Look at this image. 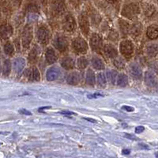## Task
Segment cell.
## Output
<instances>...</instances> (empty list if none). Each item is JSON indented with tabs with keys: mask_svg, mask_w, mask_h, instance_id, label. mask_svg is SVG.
Wrapping results in <instances>:
<instances>
[{
	"mask_svg": "<svg viewBox=\"0 0 158 158\" xmlns=\"http://www.w3.org/2000/svg\"><path fill=\"white\" fill-rule=\"evenodd\" d=\"M73 48L77 53H85L88 49V45L85 40L82 38H76L73 41Z\"/></svg>",
	"mask_w": 158,
	"mask_h": 158,
	"instance_id": "6da1fadb",
	"label": "cell"
},
{
	"mask_svg": "<svg viewBox=\"0 0 158 158\" xmlns=\"http://www.w3.org/2000/svg\"><path fill=\"white\" fill-rule=\"evenodd\" d=\"M139 12L138 6L136 4H129L124 6L122 11V15L127 18H133L136 16Z\"/></svg>",
	"mask_w": 158,
	"mask_h": 158,
	"instance_id": "7a4b0ae2",
	"label": "cell"
},
{
	"mask_svg": "<svg viewBox=\"0 0 158 158\" xmlns=\"http://www.w3.org/2000/svg\"><path fill=\"white\" fill-rule=\"evenodd\" d=\"M78 22H79V26L81 29V32L85 36L89 35V18L87 15L82 13L78 18Z\"/></svg>",
	"mask_w": 158,
	"mask_h": 158,
	"instance_id": "3957f363",
	"label": "cell"
},
{
	"mask_svg": "<svg viewBox=\"0 0 158 158\" xmlns=\"http://www.w3.org/2000/svg\"><path fill=\"white\" fill-rule=\"evenodd\" d=\"M22 45L24 48H28L32 39V28L30 25H26L22 32Z\"/></svg>",
	"mask_w": 158,
	"mask_h": 158,
	"instance_id": "277c9868",
	"label": "cell"
},
{
	"mask_svg": "<svg viewBox=\"0 0 158 158\" xmlns=\"http://www.w3.org/2000/svg\"><path fill=\"white\" fill-rule=\"evenodd\" d=\"M36 36H37L38 41L42 44H45L49 40V31L46 27L41 26L38 29Z\"/></svg>",
	"mask_w": 158,
	"mask_h": 158,
	"instance_id": "5b68a950",
	"label": "cell"
},
{
	"mask_svg": "<svg viewBox=\"0 0 158 158\" xmlns=\"http://www.w3.org/2000/svg\"><path fill=\"white\" fill-rule=\"evenodd\" d=\"M55 47L60 52H63L68 47V41L67 38L63 36H57L54 40Z\"/></svg>",
	"mask_w": 158,
	"mask_h": 158,
	"instance_id": "8992f818",
	"label": "cell"
},
{
	"mask_svg": "<svg viewBox=\"0 0 158 158\" xmlns=\"http://www.w3.org/2000/svg\"><path fill=\"white\" fill-rule=\"evenodd\" d=\"M120 52L124 56L130 57L133 53V44L130 40H123L120 43Z\"/></svg>",
	"mask_w": 158,
	"mask_h": 158,
	"instance_id": "52a82bcc",
	"label": "cell"
},
{
	"mask_svg": "<svg viewBox=\"0 0 158 158\" xmlns=\"http://www.w3.org/2000/svg\"><path fill=\"white\" fill-rule=\"evenodd\" d=\"M13 28L10 24L3 23L0 25V38L6 40L12 35Z\"/></svg>",
	"mask_w": 158,
	"mask_h": 158,
	"instance_id": "ba28073f",
	"label": "cell"
},
{
	"mask_svg": "<svg viewBox=\"0 0 158 158\" xmlns=\"http://www.w3.org/2000/svg\"><path fill=\"white\" fill-rule=\"evenodd\" d=\"M63 26L67 32H73L76 29V22L74 17L71 15H67L63 21Z\"/></svg>",
	"mask_w": 158,
	"mask_h": 158,
	"instance_id": "9c48e42d",
	"label": "cell"
},
{
	"mask_svg": "<svg viewBox=\"0 0 158 158\" xmlns=\"http://www.w3.org/2000/svg\"><path fill=\"white\" fill-rule=\"evenodd\" d=\"M66 9L64 0H56L52 5V11L56 15H60Z\"/></svg>",
	"mask_w": 158,
	"mask_h": 158,
	"instance_id": "30bf717a",
	"label": "cell"
},
{
	"mask_svg": "<svg viewBox=\"0 0 158 158\" xmlns=\"http://www.w3.org/2000/svg\"><path fill=\"white\" fill-rule=\"evenodd\" d=\"M90 45L94 51H100L102 48V39L98 34H94L90 39Z\"/></svg>",
	"mask_w": 158,
	"mask_h": 158,
	"instance_id": "8fae6325",
	"label": "cell"
},
{
	"mask_svg": "<svg viewBox=\"0 0 158 158\" xmlns=\"http://www.w3.org/2000/svg\"><path fill=\"white\" fill-rule=\"evenodd\" d=\"M130 74L134 78L139 79L142 77V70L138 65L132 63L130 67Z\"/></svg>",
	"mask_w": 158,
	"mask_h": 158,
	"instance_id": "7c38bea8",
	"label": "cell"
},
{
	"mask_svg": "<svg viewBox=\"0 0 158 158\" xmlns=\"http://www.w3.org/2000/svg\"><path fill=\"white\" fill-rule=\"evenodd\" d=\"M60 75V70L57 67H52L47 72V79L48 81H55Z\"/></svg>",
	"mask_w": 158,
	"mask_h": 158,
	"instance_id": "4fadbf2b",
	"label": "cell"
},
{
	"mask_svg": "<svg viewBox=\"0 0 158 158\" xmlns=\"http://www.w3.org/2000/svg\"><path fill=\"white\" fill-rule=\"evenodd\" d=\"M104 52L108 58H115L117 56V51L111 44H106L104 47Z\"/></svg>",
	"mask_w": 158,
	"mask_h": 158,
	"instance_id": "5bb4252c",
	"label": "cell"
},
{
	"mask_svg": "<svg viewBox=\"0 0 158 158\" xmlns=\"http://www.w3.org/2000/svg\"><path fill=\"white\" fill-rule=\"evenodd\" d=\"M25 61L23 58H17L16 59H15L14 63H13V66H14V69H15V72L17 73H21L23 70L24 67H25Z\"/></svg>",
	"mask_w": 158,
	"mask_h": 158,
	"instance_id": "9a60e30c",
	"label": "cell"
},
{
	"mask_svg": "<svg viewBox=\"0 0 158 158\" xmlns=\"http://www.w3.org/2000/svg\"><path fill=\"white\" fill-rule=\"evenodd\" d=\"M62 67L63 68L67 69V70H71L74 67V61L73 58L70 57V56H67L63 59L61 62Z\"/></svg>",
	"mask_w": 158,
	"mask_h": 158,
	"instance_id": "2e32d148",
	"label": "cell"
},
{
	"mask_svg": "<svg viewBox=\"0 0 158 158\" xmlns=\"http://www.w3.org/2000/svg\"><path fill=\"white\" fill-rule=\"evenodd\" d=\"M45 57H46V61L50 64L54 63L57 59V56H56V52L52 48H48L46 51V54H45Z\"/></svg>",
	"mask_w": 158,
	"mask_h": 158,
	"instance_id": "e0dca14e",
	"label": "cell"
},
{
	"mask_svg": "<svg viewBox=\"0 0 158 158\" xmlns=\"http://www.w3.org/2000/svg\"><path fill=\"white\" fill-rule=\"evenodd\" d=\"M80 79H81V77L77 72H72L67 76V81L70 85H77L80 81Z\"/></svg>",
	"mask_w": 158,
	"mask_h": 158,
	"instance_id": "ac0fdd59",
	"label": "cell"
},
{
	"mask_svg": "<svg viewBox=\"0 0 158 158\" xmlns=\"http://www.w3.org/2000/svg\"><path fill=\"white\" fill-rule=\"evenodd\" d=\"M145 81H146V85L149 87L155 86L156 84V80L154 74L149 71L146 72V74H145Z\"/></svg>",
	"mask_w": 158,
	"mask_h": 158,
	"instance_id": "d6986e66",
	"label": "cell"
},
{
	"mask_svg": "<svg viewBox=\"0 0 158 158\" xmlns=\"http://www.w3.org/2000/svg\"><path fill=\"white\" fill-rule=\"evenodd\" d=\"M147 36L151 40L156 39L158 37V25H150L147 29Z\"/></svg>",
	"mask_w": 158,
	"mask_h": 158,
	"instance_id": "ffe728a7",
	"label": "cell"
},
{
	"mask_svg": "<svg viewBox=\"0 0 158 158\" xmlns=\"http://www.w3.org/2000/svg\"><path fill=\"white\" fill-rule=\"evenodd\" d=\"M28 76H29V79L34 80V81H39L40 78V74L39 70L36 67H33L31 70H29V71H28Z\"/></svg>",
	"mask_w": 158,
	"mask_h": 158,
	"instance_id": "44dd1931",
	"label": "cell"
},
{
	"mask_svg": "<svg viewBox=\"0 0 158 158\" xmlns=\"http://www.w3.org/2000/svg\"><path fill=\"white\" fill-rule=\"evenodd\" d=\"M146 53L150 57H154L158 53V46L156 44H149L146 48Z\"/></svg>",
	"mask_w": 158,
	"mask_h": 158,
	"instance_id": "7402d4cb",
	"label": "cell"
},
{
	"mask_svg": "<svg viewBox=\"0 0 158 158\" xmlns=\"http://www.w3.org/2000/svg\"><path fill=\"white\" fill-rule=\"evenodd\" d=\"M86 83L90 85H94L96 83V77L94 72L89 69L86 73Z\"/></svg>",
	"mask_w": 158,
	"mask_h": 158,
	"instance_id": "603a6c76",
	"label": "cell"
},
{
	"mask_svg": "<svg viewBox=\"0 0 158 158\" xmlns=\"http://www.w3.org/2000/svg\"><path fill=\"white\" fill-rule=\"evenodd\" d=\"M92 65L93 67L96 69V70H104V64L103 61L99 58H94L92 59Z\"/></svg>",
	"mask_w": 158,
	"mask_h": 158,
	"instance_id": "cb8c5ba5",
	"label": "cell"
},
{
	"mask_svg": "<svg viewBox=\"0 0 158 158\" xmlns=\"http://www.w3.org/2000/svg\"><path fill=\"white\" fill-rule=\"evenodd\" d=\"M142 32V25L140 23H136L131 27V33L132 36H137L138 35L141 34Z\"/></svg>",
	"mask_w": 158,
	"mask_h": 158,
	"instance_id": "d4e9b609",
	"label": "cell"
},
{
	"mask_svg": "<svg viewBox=\"0 0 158 158\" xmlns=\"http://www.w3.org/2000/svg\"><path fill=\"white\" fill-rule=\"evenodd\" d=\"M128 84V77L126 74H121L118 75L117 80V85L119 86H126Z\"/></svg>",
	"mask_w": 158,
	"mask_h": 158,
	"instance_id": "484cf974",
	"label": "cell"
},
{
	"mask_svg": "<svg viewBox=\"0 0 158 158\" xmlns=\"http://www.w3.org/2000/svg\"><path fill=\"white\" fill-rule=\"evenodd\" d=\"M156 12V9L153 5H147L144 8V13L146 17H152Z\"/></svg>",
	"mask_w": 158,
	"mask_h": 158,
	"instance_id": "4316f807",
	"label": "cell"
},
{
	"mask_svg": "<svg viewBox=\"0 0 158 158\" xmlns=\"http://www.w3.org/2000/svg\"><path fill=\"white\" fill-rule=\"evenodd\" d=\"M11 70V63L10 60H5L3 64V69H2V72H3L4 76H8L10 73Z\"/></svg>",
	"mask_w": 158,
	"mask_h": 158,
	"instance_id": "83f0119b",
	"label": "cell"
},
{
	"mask_svg": "<svg viewBox=\"0 0 158 158\" xmlns=\"http://www.w3.org/2000/svg\"><path fill=\"white\" fill-rule=\"evenodd\" d=\"M14 51H15V48H14V46L10 42H7L5 46H4V52H5L6 54L11 56L14 53Z\"/></svg>",
	"mask_w": 158,
	"mask_h": 158,
	"instance_id": "f1b7e54d",
	"label": "cell"
},
{
	"mask_svg": "<svg viewBox=\"0 0 158 158\" xmlns=\"http://www.w3.org/2000/svg\"><path fill=\"white\" fill-rule=\"evenodd\" d=\"M97 83L100 86H105L106 85V77L103 73L97 74Z\"/></svg>",
	"mask_w": 158,
	"mask_h": 158,
	"instance_id": "f546056e",
	"label": "cell"
},
{
	"mask_svg": "<svg viewBox=\"0 0 158 158\" xmlns=\"http://www.w3.org/2000/svg\"><path fill=\"white\" fill-rule=\"evenodd\" d=\"M87 65H88V60L86 59V58L80 57L77 59V66H78L79 68H85L87 67Z\"/></svg>",
	"mask_w": 158,
	"mask_h": 158,
	"instance_id": "4dcf8cb0",
	"label": "cell"
},
{
	"mask_svg": "<svg viewBox=\"0 0 158 158\" xmlns=\"http://www.w3.org/2000/svg\"><path fill=\"white\" fill-rule=\"evenodd\" d=\"M114 65L118 68H123L125 66V62L123 61V59L122 58H116L113 61Z\"/></svg>",
	"mask_w": 158,
	"mask_h": 158,
	"instance_id": "1f68e13d",
	"label": "cell"
},
{
	"mask_svg": "<svg viewBox=\"0 0 158 158\" xmlns=\"http://www.w3.org/2000/svg\"><path fill=\"white\" fill-rule=\"evenodd\" d=\"M37 57V50H36V48H33L31 50L30 53H29V61H35Z\"/></svg>",
	"mask_w": 158,
	"mask_h": 158,
	"instance_id": "d6a6232c",
	"label": "cell"
},
{
	"mask_svg": "<svg viewBox=\"0 0 158 158\" xmlns=\"http://www.w3.org/2000/svg\"><path fill=\"white\" fill-rule=\"evenodd\" d=\"M108 75H109V77H108L110 78L111 81L114 84V83H115V78H116V76H117L116 71H115V70H111L110 72H108Z\"/></svg>",
	"mask_w": 158,
	"mask_h": 158,
	"instance_id": "836d02e7",
	"label": "cell"
},
{
	"mask_svg": "<svg viewBox=\"0 0 158 158\" xmlns=\"http://www.w3.org/2000/svg\"><path fill=\"white\" fill-rule=\"evenodd\" d=\"M120 28H121V30L125 32V33L127 32L128 30V26H129V24L127 23L126 22H124V21H120Z\"/></svg>",
	"mask_w": 158,
	"mask_h": 158,
	"instance_id": "e575fe53",
	"label": "cell"
},
{
	"mask_svg": "<svg viewBox=\"0 0 158 158\" xmlns=\"http://www.w3.org/2000/svg\"><path fill=\"white\" fill-rule=\"evenodd\" d=\"M144 130H145L144 127L138 126V127H137L136 128H135V133H136V134H140V133H142V131H144Z\"/></svg>",
	"mask_w": 158,
	"mask_h": 158,
	"instance_id": "d590c367",
	"label": "cell"
},
{
	"mask_svg": "<svg viewBox=\"0 0 158 158\" xmlns=\"http://www.w3.org/2000/svg\"><path fill=\"white\" fill-rule=\"evenodd\" d=\"M20 113L23 114V115H31V112L30 111H27L26 109H25V108H23V109H21L19 111Z\"/></svg>",
	"mask_w": 158,
	"mask_h": 158,
	"instance_id": "8d00e7d4",
	"label": "cell"
},
{
	"mask_svg": "<svg viewBox=\"0 0 158 158\" xmlns=\"http://www.w3.org/2000/svg\"><path fill=\"white\" fill-rule=\"evenodd\" d=\"M122 108L123 110H126V111H134V108H131V107H129V106H123Z\"/></svg>",
	"mask_w": 158,
	"mask_h": 158,
	"instance_id": "74e56055",
	"label": "cell"
},
{
	"mask_svg": "<svg viewBox=\"0 0 158 158\" xmlns=\"http://www.w3.org/2000/svg\"><path fill=\"white\" fill-rule=\"evenodd\" d=\"M102 97V95L101 94H94V95H91V96H89V98H97V97Z\"/></svg>",
	"mask_w": 158,
	"mask_h": 158,
	"instance_id": "f35d334b",
	"label": "cell"
},
{
	"mask_svg": "<svg viewBox=\"0 0 158 158\" xmlns=\"http://www.w3.org/2000/svg\"><path fill=\"white\" fill-rule=\"evenodd\" d=\"M62 114H64V115H74V113L71 112V111H63L61 112Z\"/></svg>",
	"mask_w": 158,
	"mask_h": 158,
	"instance_id": "ab89813d",
	"label": "cell"
},
{
	"mask_svg": "<svg viewBox=\"0 0 158 158\" xmlns=\"http://www.w3.org/2000/svg\"><path fill=\"white\" fill-rule=\"evenodd\" d=\"M126 138H130V139H136V137L135 136V135H127Z\"/></svg>",
	"mask_w": 158,
	"mask_h": 158,
	"instance_id": "60d3db41",
	"label": "cell"
},
{
	"mask_svg": "<svg viewBox=\"0 0 158 158\" xmlns=\"http://www.w3.org/2000/svg\"><path fill=\"white\" fill-rule=\"evenodd\" d=\"M130 152H131V151L128 150V149H123V153L124 154H129Z\"/></svg>",
	"mask_w": 158,
	"mask_h": 158,
	"instance_id": "b9f144b4",
	"label": "cell"
},
{
	"mask_svg": "<svg viewBox=\"0 0 158 158\" xmlns=\"http://www.w3.org/2000/svg\"><path fill=\"white\" fill-rule=\"evenodd\" d=\"M85 119H86V120L89 121V122H92V123H96V121L94 120V119H93V118H85Z\"/></svg>",
	"mask_w": 158,
	"mask_h": 158,
	"instance_id": "7bdbcfd3",
	"label": "cell"
},
{
	"mask_svg": "<svg viewBox=\"0 0 158 158\" xmlns=\"http://www.w3.org/2000/svg\"><path fill=\"white\" fill-rule=\"evenodd\" d=\"M108 1H110V2H115L116 0H108Z\"/></svg>",
	"mask_w": 158,
	"mask_h": 158,
	"instance_id": "ee69618b",
	"label": "cell"
},
{
	"mask_svg": "<svg viewBox=\"0 0 158 158\" xmlns=\"http://www.w3.org/2000/svg\"><path fill=\"white\" fill-rule=\"evenodd\" d=\"M0 70H1V67H0Z\"/></svg>",
	"mask_w": 158,
	"mask_h": 158,
	"instance_id": "f6af8a7d",
	"label": "cell"
},
{
	"mask_svg": "<svg viewBox=\"0 0 158 158\" xmlns=\"http://www.w3.org/2000/svg\"><path fill=\"white\" fill-rule=\"evenodd\" d=\"M157 1H158V0H157Z\"/></svg>",
	"mask_w": 158,
	"mask_h": 158,
	"instance_id": "bcb514c9",
	"label": "cell"
}]
</instances>
